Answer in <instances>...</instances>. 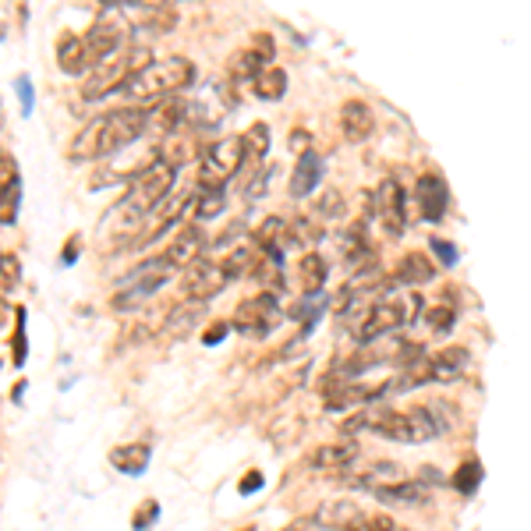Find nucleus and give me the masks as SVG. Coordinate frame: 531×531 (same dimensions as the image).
Masks as SVG:
<instances>
[{
	"label": "nucleus",
	"mask_w": 531,
	"mask_h": 531,
	"mask_svg": "<svg viewBox=\"0 0 531 531\" xmlns=\"http://www.w3.org/2000/svg\"><path fill=\"white\" fill-rule=\"evenodd\" d=\"M414 199H418V213L425 220H443L447 217V206H450V188L439 174H421L414 184Z\"/></svg>",
	"instance_id": "nucleus-13"
},
{
	"label": "nucleus",
	"mask_w": 531,
	"mask_h": 531,
	"mask_svg": "<svg viewBox=\"0 0 531 531\" xmlns=\"http://www.w3.org/2000/svg\"><path fill=\"white\" fill-rule=\"evenodd\" d=\"M252 85H255V96H259V100H280V96L288 93V71L277 67V64H270Z\"/></svg>",
	"instance_id": "nucleus-31"
},
{
	"label": "nucleus",
	"mask_w": 531,
	"mask_h": 531,
	"mask_svg": "<svg viewBox=\"0 0 531 531\" xmlns=\"http://www.w3.org/2000/svg\"><path fill=\"white\" fill-rule=\"evenodd\" d=\"M195 82V64L188 58H167V60H153L146 71H138L124 93L131 100V107H142V103H153V100H171L177 93H184L188 85Z\"/></svg>",
	"instance_id": "nucleus-2"
},
{
	"label": "nucleus",
	"mask_w": 531,
	"mask_h": 531,
	"mask_svg": "<svg viewBox=\"0 0 531 531\" xmlns=\"http://www.w3.org/2000/svg\"><path fill=\"white\" fill-rule=\"evenodd\" d=\"M266 60H273V40H270V32H259V36L252 40L248 50H241V54L231 58L227 71H231L235 82H255V78L270 67Z\"/></svg>",
	"instance_id": "nucleus-12"
},
{
	"label": "nucleus",
	"mask_w": 531,
	"mask_h": 531,
	"mask_svg": "<svg viewBox=\"0 0 531 531\" xmlns=\"http://www.w3.org/2000/svg\"><path fill=\"white\" fill-rule=\"evenodd\" d=\"M11 397H14L18 404H22V397H25V379H22V383H14V390H11Z\"/></svg>",
	"instance_id": "nucleus-51"
},
{
	"label": "nucleus",
	"mask_w": 531,
	"mask_h": 531,
	"mask_svg": "<svg viewBox=\"0 0 531 531\" xmlns=\"http://www.w3.org/2000/svg\"><path fill=\"white\" fill-rule=\"evenodd\" d=\"M191 202H195V195H177V199H167V202H164V206H160V209L149 217V224L142 227V235L135 237L131 244H135V248H146V244H153L156 237L164 235V231H171L177 220L184 217V209H188Z\"/></svg>",
	"instance_id": "nucleus-15"
},
{
	"label": "nucleus",
	"mask_w": 531,
	"mask_h": 531,
	"mask_svg": "<svg viewBox=\"0 0 531 531\" xmlns=\"http://www.w3.org/2000/svg\"><path fill=\"white\" fill-rule=\"evenodd\" d=\"M297 277H301L305 295H319L323 284H326V277H330V266H326V259L319 252H305V259L297 266Z\"/></svg>",
	"instance_id": "nucleus-27"
},
{
	"label": "nucleus",
	"mask_w": 531,
	"mask_h": 531,
	"mask_svg": "<svg viewBox=\"0 0 531 531\" xmlns=\"http://www.w3.org/2000/svg\"><path fill=\"white\" fill-rule=\"evenodd\" d=\"M241 146H244V164H248V171H255V167L266 160V153H270V128H266V124H252V128L241 135Z\"/></svg>",
	"instance_id": "nucleus-28"
},
{
	"label": "nucleus",
	"mask_w": 531,
	"mask_h": 531,
	"mask_svg": "<svg viewBox=\"0 0 531 531\" xmlns=\"http://www.w3.org/2000/svg\"><path fill=\"white\" fill-rule=\"evenodd\" d=\"M202 252H206V231L199 227V224H188V227H181L177 237L167 244V262L171 266H195L199 259H202Z\"/></svg>",
	"instance_id": "nucleus-17"
},
{
	"label": "nucleus",
	"mask_w": 531,
	"mask_h": 531,
	"mask_svg": "<svg viewBox=\"0 0 531 531\" xmlns=\"http://www.w3.org/2000/svg\"><path fill=\"white\" fill-rule=\"evenodd\" d=\"M120 7H124V0H114L111 11H103V18H96L89 25V32H82V47H85V58H89V71L118 54L120 40H124V18L118 14Z\"/></svg>",
	"instance_id": "nucleus-7"
},
{
	"label": "nucleus",
	"mask_w": 531,
	"mask_h": 531,
	"mask_svg": "<svg viewBox=\"0 0 531 531\" xmlns=\"http://www.w3.org/2000/svg\"><path fill=\"white\" fill-rule=\"evenodd\" d=\"M153 64V50L149 47H131L124 54H114L111 60H103L100 67H93L82 82V100L85 103H96V100H107L111 93H124V85L146 71Z\"/></svg>",
	"instance_id": "nucleus-3"
},
{
	"label": "nucleus",
	"mask_w": 531,
	"mask_h": 531,
	"mask_svg": "<svg viewBox=\"0 0 531 531\" xmlns=\"http://www.w3.org/2000/svg\"><path fill=\"white\" fill-rule=\"evenodd\" d=\"M301 351H305V337H295V341H288V348H280L273 354V361H288V358H297Z\"/></svg>",
	"instance_id": "nucleus-46"
},
{
	"label": "nucleus",
	"mask_w": 531,
	"mask_h": 531,
	"mask_svg": "<svg viewBox=\"0 0 531 531\" xmlns=\"http://www.w3.org/2000/svg\"><path fill=\"white\" fill-rule=\"evenodd\" d=\"M319 213L323 217H344V195L341 191H326L319 199Z\"/></svg>",
	"instance_id": "nucleus-39"
},
{
	"label": "nucleus",
	"mask_w": 531,
	"mask_h": 531,
	"mask_svg": "<svg viewBox=\"0 0 531 531\" xmlns=\"http://www.w3.org/2000/svg\"><path fill=\"white\" fill-rule=\"evenodd\" d=\"M277 319H280L277 295L259 291V295H252L248 301H241V305H237L231 326H235L237 333H244V337H266V333L277 326Z\"/></svg>",
	"instance_id": "nucleus-9"
},
{
	"label": "nucleus",
	"mask_w": 531,
	"mask_h": 531,
	"mask_svg": "<svg viewBox=\"0 0 531 531\" xmlns=\"http://www.w3.org/2000/svg\"><path fill=\"white\" fill-rule=\"evenodd\" d=\"M291 149H297L301 156H305V153H312V135H308V131H301V128H295V131H291Z\"/></svg>",
	"instance_id": "nucleus-47"
},
{
	"label": "nucleus",
	"mask_w": 531,
	"mask_h": 531,
	"mask_svg": "<svg viewBox=\"0 0 531 531\" xmlns=\"http://www.w3.org/2000/svg\"><path fill=\"white\" fill-rule=\"evenodd\" d=\"M227 330H231V323H220V319H217V323H209V330L202 333V344H217V341H224V337H227Z\"/></svg>",
	"instance_id": "nucleus-45"
},
{
	"label": "nucleus",
	"mask_w": 531,
	"mask_h": 531,
	"mask_svg": "<svg viewBox=\"0 0 531 531\" xmlns=\"http://www.w3.org/2000/svg\"><path fill=\"white\" fill-rule=\"evenodd\" d=\"M18 206H22V181L0 195V224H14L18 220Z\"/></svg>",
	"instance_id": "nucleus-36"
},
{
	"label": "nucleus",
	"mask_w": 531,
	"mask_h": 531,
	"mask_svg": "<svg viewBox=\"0 0 531 531\" xmlns=\"http://www.w3.org/2000/svg\"><path fill=\"white\" fill-rule=\"evenodd\" d=\"M259 489H262V474L259 472H252L241 478V492H244V496H248V492H259Z\"/></svg>",
	"instance_id": "nucleus-49"
},
{
	"label": "nucleus",
	"mask_w": 531,
	"mask_h": 531,
	"mask_svg": "<svg viewBox=\"0 0 531 531\" xmlns=\"http://www.w3.org/2000/svg\"><path fill=\"white\" fill-rule=\"evenodd\" d=\"M224 206H227V195H224V191H195V217H199V220L220 217Z\"/></svg>",
	"instance_id": "nucleus-32"
},
{
	"label": "nucleus",
	"mask_w": 531,
	"mask_h": 531,
	"mask_svg": "<svg viewBox=\"0 0 531 531\" xmlns=\"http://www.w3.org/2000/svg\"><path fill=\"white\" fill-rule=\"evenodd\" d=\"M18 184V167H14V160L0 149V195L7 191V188H14Z\"/></svg>",
	"instance_id": "nucleus-38"
},
{
	"label": "nucleus",
	"mask_w": 531,
	"mask_h": 531,
	"mask_svg": "<svg viewBox=\"0 0 531 531\" xmlns=\"http://www.w3.org/2000/svg\"><path fill=\"white\" fill-rule=\"evenodd\" d=\"M432 244H436V252H443V255H447L443 262H457V259H454V255H457V252H454V244H447V241H439V237H436Z\"/></svg>",
	"instance_id": "nucleus-50"
},
{
	"label": "nucleus",
	"mask_w": 531,
	"mask_h": 531,
	"mask_svg": "<svg viewBox=\"0 0 531 531\" xmlns=\"http://www.w3.org/2000/svg\"><path fill=\"white\" fill-rule=\"evenodd\" d=\"M181 124H188V103L171 96V100H164V103H156L149 111L146 135H156L160 142H167V138H174L177 131H181Z\"/></svg>",
	"instance_id": "nucleus-16"
},
{
	"label": "nucleus",
	"mask_w": 531,
	"mask_h": 531,
	"mask_svg": "<svg viewBox=\"0 0 531 531\" xmlns=\"http://www.w3.org/2000/svg\"><path fill=\"white\" fill-rule=\"evenodd\" d=\"M280 531H326L315 518H297V521H291L288 528H280Z\"/></svg>",
	"instance_id": "nucleus-48"
},
{
	"label": "nucleus",
	"mask_w": 531,
	"mask_h": 531,
	"mask_svg": "<svg viewBox=\"0 0 531 531\" xmlns=\"http://www.w3.org/2000/svg\"><path fill=\"white\" fill-rule=\"evenodd\" d=\"M425 319H429V326H432L436 333H443V330L454 326V308H443V305H439V308H432Z\"/></svg>",
	"instance_id": "nucleus-40"
},
{
	"label": "nucleus",
	"mask_w": 531,
	"mask_h": 531,
	"mask_svg": "<svg viewBox=\"0 0 531 531\" xmlns=\"http://www.w3.org/2000/svg\"><path fill=\"white\" fill-rule=\"evenodd\" d=\"M18 100H22V118H32V82H29V75L18 78Z\"/></svg>",
	"instance_id": "nucleus-43"
},
{
	"label": "nucleus",
	"mask_w": 531,
	"mask_h": 531,
	"mask_svg": "<svg viewBox=\"0 0 531 531\" xmlns=\"http://www.w3.org/2000/svg\"><path fill=\"white\" fill-rule=\"evenodd\" d=\"M478 482H482V465L478 461H465L457 472H454V478H450V485L457 489V492H474L478 489Z\"/></svg>",
	"instance_id": "nucleus-34"
},
{
	"label": "nucleus",
	"mask_w": 531,
	"mask_h": 531,
	"mask_svg": "<svg viewBox=\"0 0 531 531\" xmlns=\"http://www.w3.org/2000/svg\"><path fill=\"white\" fill-rule=\"evenodd\" d=\"M401 348H404V341H394V337H379V341H368V344H361L358 351L344 361V379H351L358 372H368L372 365H379V361H390V358H401Z\"/></svg>",
	"instance_id": "nucleus-14"
},
{
	"label": "nucleus",
	"mask_w": 531,
	"mask_h": 531,
	"mask_svg": "<svg viewBox=\"0 0 531 531\" xmlns=\"http://www.w3.org/2000/svg\"><path fill=\"white\" fill-rule=\"evenodd\" d=\"M78 252H82V237L71 235L67 241H64V252H60V262L64 266H75V259H78Z\"/></svg>",
	"instance_id": "nucleus-44"
},
{
	"label": "nucleus",
	"mask_w": 531,
	"mask_h": 531,
	"mask_svg": "<svg viewBox=\"0 0 531 531\" xmlns=\"http://www.w3.org/2000/svg\"><path fill=\"white\" fill-rule=\"evenodd\" d=\"M11 361L22 368L29 361V337H25V308L18 312V330H14V341H11Z\"/></svg>",
	"instance_id": "nucleus-37"
},
{
	"label": "nucleus",
	"mask_w": 531,
	"mask_h": 531,
	"mask_svg": "<svg viewBox=\"0 0 531 531\" xmlns=\"http://www.w3.org/2000/svg\"><path fill=\"white\" fill-rule=\"evenodd\" d=\"M0 259H4V252H0Z\"/></svg>",
	"instance_id": "nucleus-53"
},
{
	"label": "nucleus",
	"mask_w": 531,
	"mask_h": 531,
	"mask_svg": "<svg viewBox=\"0 0 531 531\" xmlns=\"http://www.w3.org/2000/svg\"><path fill=\"white\" fill-rule=\"evenodd\" d=\"M195 153H199V146H195L188 135H174V138H167V142H160V146H156L153 160H160V164H167V167L181 171L184 164H191V156H195Z\"/></svg>",
	"instance_id": "nucleus-25"
},
{
	"label": "nucleus",
	"mask_w": 531,
	"mask_h": 531,
	"mask_svg": "<svg viewBox=\"0 0 531 531\" xmlns=\"http://www.w3.org/2000/svg\"><path fill=\"white\" fill-rule=\"evenodd\" d=\"M244 167V146L241 138H220L206 149L199 167V191H224V184Z\"/></svg>",
	"instance_id": "nucleus-6"
},
{
	"label": "nucleus",
	"mask_w": 531,
	"mask_h": 531,
	"mask_svg": "<svg viewBox=\"0 0 531 531\" xmlns=\"http://www.w3.org/2000/svg\"><path fill=\"white\" fill-rule=\"evenodd\" d=\"M376 496L383 503H425L429 500V489L421 482H394V485H379Z\"/></svg>",
	"instance_id": "nucleus-30"
},
{
	"label": "nucleus",
	"mask_w": 531,
	"mask_h": 531,
	"mask_svg": "<svg viewBox=\"0 0 531 531\" xmlns=\"http://www.w3.org/2000/svg\"><path fill=\"white\" fill-rule=\"evenodd\" d=\"M206 312H202V305L199 301H181V305H171L167 312H164V337H171V341H181V337H188L195 326H199V319H202Z\"/></svg>",
	"instance_id": "nucleus-21"
},
{
	"label": "nucleus",
	"mask_w": 531,
	"mask_h": 531,
	"mask_svg": "<svg viewBox=\"0 0 531 531\" xmlns=\"http://www.w3.org/2000/svg\"><path fill=\"white\" fill-rule=\"evenodd\" d=\"M383 439H394V443H429L443 432H450V418L443 404H425V408H408V412H386L379 429H376Z\"/></svg>",
	"instance_id": "nucleus-4"
},
{
	"label": "nucleus",
	"mask_w": 531,
	"mask_h": 531,
	"mask_svg": "<svg viewBox=\"0 0 531 531\" xmlns=\"http://www.w3.org/2000/svg\"><path fill=\"white\" fill-rule=\"evenodd\" d=\"M111 465L124 474H142L149 468V447L146 443H128V447H118L111 454Z\"/></svg>",
	"instance_id": "nucleus-29"
},
{
	"label": "nucleus",
	"mask_w": 531,
	"mask_h": 531,
	"mask_svg": "<svg viewBox=\"0 0 531 531\" xmlns=\"http://www.w3.org/2000/svg\"><path fill=\"white\" fill-rule=\"evenodd\" d=\"M227 284H231V277L224 273L220 262L199 259L195 266H188V273H184V280H181V291H184V301H199V305H206L209 297L220 295Z\"/></svg>",
	"instance_id": "nucleus-10"
},
{
	"label": "nucleus",
	"mask_w": 531,
	"mask_h": 531,
	"mask_svg": "<svg viewBox=\"0 0 531 531\" xmlns=\"http://www.w3.org/2000/svg\"><path fill=\"white\" fill-rule=\"evenodd\" d=\"M418 308H421V297L418 295H412L408 301H379V305H372L368 315H365V323H361V330H358V341L368 344V341L390 337L397 326L412 323Z\"/></svg>",
	"instance_id": "nucleus-8"
},
{
	"label": "nucleus",
	"mask_w": 531,
	"mask_h": 531,
	"mask_svg": "<svg viewBox=\"0 0 531 531\" xmlns=\"http://www.w3.org/2000/svg\"><path fill=\"white\" fill-rule=\"evenodd\" d=\"M468 358H472V354L465 351V348H443L439 354H432V358H429V376H432V383H454V379L468 368Z\"/></svg>",
	"instance_id": "nucleus-22"
},
{
	"label": "nucleus",
	"mask_w": 531,
	"mask_h": 531,
	"mask_svg": "<svg viewBox=\"0 0 531 531\" xmlns=\"http://www.w3.org/2000/svg\"><path fill=\"white\" fill-rule=\"evenodd\" d=\"M146 11H149V18H146V29H149V32H171V29H174V22H177L174 7L164 11V7H153V4H149Z\"/></svg>",
	"instance_id": "nucleus-35"
},
{
	"label": "nucleus",
	"mask_w": 531,
	"mask_h": 531,
	"mask_svg": "<svg viewBox=\"0 0 531 531\" xmlns=\"http://www.w3.org/2000/svg\"><path fill=\"white\" fill-rule=\"evenodd\" d=\"M376 209L386 224V235L401 237L408 227V202H404V191H401V181L397 177H386L376 191Z\"/></svg>",
	"instance_id": "nucleus-11"
},
{
	"label": "nucleus",
	"mask_w": 531,
	"mask_h": 531,
	"mask_svg": "<svg viewBox=\"0 0 531 531\" xmlns=\"http://www.w3.org/2000/svg\"><path fill=\"white\" fill-rule=\"evenodd\" d=\"M319 181H323V160H319L315 153H305V156L297 160L295 174H291V195H295V199L312 195Z\"/></svg>",
	"instance_id": "nucleus-24"
},
{
	"label": "nucleus",
	"mask_w": 531,
	"mask_h": 531,
	"mask_svg": "<svg viewBox=\"0 0 531 531\" xmlns=\"http://www.w3.org/2000/svg\"><path fill=\"white\" fill-rule=\"evenodd\" d=\"M376 128V118H372V107L365 100H348L341 107V131L348 142H365Z\"/></svg>",
	"instance_id": "nucleus-20"
},
{
	"label": "nucleus",
	"mask_w": 531,
	"mask_h": 531,
	"mask_svg": "<svg viewBox=\"0 0 531 531\" xmlns=\"http://www.w3.org/2000/svg\"><path fill=\"white\" fill-rule=\"evenodd\" d=\"M432 277H436V266H432L429 255H421V252L401 255V262H397V270H394V280L404 284V288H421V284H429Z\"/></svg>",
	"instance_id": "nucleus-23"
},
{
	"label": "nucleus",
	"mask_w": 531,
	"mask_h": 531,
	"mask_svg": "<svg viewBox=\"0 0 531 531\" xmlns=\"http://www.w3.org/2000/svg\"><path fill=\"white\" fill-rule=\"evenodd\" d=\"M361 528L365 531H401L390 514H368V518H361Z\"/></svg>",
	"instance_id": "nucleus-41"
},
{
	"label": "nucleus",
	"mask_w": 531,
	"mask_h": 531,
	"mask_svg": "<svg viewBox=\"0 0 531 531\" xmlns=\"http://www.w3.org/2000/svg\"><path fill=\"white\" fill-rule=\"evenodd\" d=\"M4 315H7V305H4V295H0V323H4Z\"/></svg>",
	"instance_id": "nucleus-52"
},
{
	"label": "nucleus",
	"mask_w": 531,
	"mask_h": 531,
	"mask_svg": "<svg viewBox=\"0 0 531 531\" xmlns=\"http://www.w3.org/2000/svg\"><path fill=\"white\" fill-rule=\"evenodd\" d=\"M361 457V447L358 443H333V447H319L312 457H308V468L312 472H348L351 465H358Z\"/></svg>",
	"instance_id": "nucleus-19"
},
{
	"label": "nucleus",
	"mask_w": 531,
	"mask_h": 531,
	"mask_svg": "<svg viewBox=\"0 0 531 531\" xmlns=\"http://www.w3.org/2000/svg\"><path fill=\"white\" fill-rule=\"evenodd\" d=\"M14 288H22V259L4 252V259H0V295H11Z\"/></svg>",
	"instance_id": "nucleus-33"
},
{
	"label": "nucleus",
	"mask_w": 531,
	"mask_h": 531,
	"mask_svg": "<svg viewBox=\"0 0 531 531\" xmlns=\"http://www.w3.org/2000/svg\"><path fill=\"white\" fill-rule=\"evenodd\" d=\"M252 241H255V248H259L266 259L280 262L284 248H288L295 237H291V224H288V220H280V217H266V220L259 224V231L252 235Z\"/></svg>",
	"instance_id": "nucleus-18"
},
{
	"label": "nucleus",
	"mask_w": 531,
	"mask_h": 531,
	"mask_svg": "<svg viewBox=\"0 0 531 531\" xmlns=\"http://www.w3.org/2000/svg\"><path fill=\"white\" fill-rule=\"evenodd\" d=\"M156 510H160V507H156V500H146V503H142V507H138V518H135V521H131V525H135V531L149 528V525H153V521H156Z\"/></svg>",
	"instance_id": "nucleus-42"
},
{
	"label": "nucleus",
	"mask_w": 531,
	"mask_h": 531,
	"mask_svg": "<svg viewBox=\"0 0 531 531\" xmlns=\"http://www.w3.org/2000/svg\"><path fill=\"white\" fill-rule=\"evenodd\" d=\"M174 181H177L174 167H167V164H160V160H149V164L138 171L135 184L128 188V195L120 199L118 217H124V220H138V217H146V213H156V209L171 199Z\"/></svg>",
	"instance_id": "nucleus-5"
},
{
	"label": "nucleus",
	"mask_w": 531,
	"mask_h": 531,
	"mask_svg": "<svg viewBox=\"0 0 531 531\" xmlns=\"http://www.w3.org/2000/svg\"><path fill=\"white\" fill-rule=\"evenodd\" d=\"M146 120H149L146 107H118V111H107V114H96L75 135L67 156L78 160V164L96 160V156H114L120 149H128L135 138L146 135Z\"/></svg>",
	"instance_id": "nucleus-1"
},
{
	"label": "nucleus",
	"mask_w": 531,
	"mask_h": 531,
	"mask_svg": "<svg viewBox=\"0 0 531 531\" xmlns=\"http://www.w3.org/2000/svg\"><path fill=\"white\" fill-rule=\"evenodd\" d=\"M58 64H60V71H64V75H85V71H89V58H85L82 36H60Z\"/></svg>",
	"instance_id": "nucleus-26"
}]
</instances>
